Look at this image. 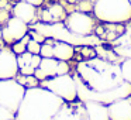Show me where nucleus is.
I'll use <instances>...</instances> for the list:
<instances>
[{
  "instance_id": "obj_13",
  "label": "nucleus",
  "mask_w": 131,
  "mask_h": 120,
  "mask_svg": "<svg viewBox=\"0 0 131 120\" xmlns=\"http://www.w3.org/2000/svg\"><path fill=\"white\" fill-rule=\"evenodd\" d=\"M58 62H59V59H57V58H54V57H51V58H41V62H40V66H38V68L42 69L48 78H52V76L57 75Z\"/></svg>"
},
{
  "instance_id": "obj_5",
  "label": "nucleus",
  "mask_w": 131,
  "mask_h": 120,
  "mask_svg": "<svg viewBox=\"0 0 131 120\" xmlns=\"http://www.w3.org/2000/svg\"><path fill=\"white\" fill-rule=\"evenodd\" d=\"M65 26L71 33L78 35H89L94 28V23L89 14L83 12L71 13L65 18Z\"/></svg>"
},
{
  "instance_id": "obj_18",
  "label": "nucleus",
  "mask_w": 131,
  "mask_h": 120,
  "mask_svg": "<svg viewBox=\"0 0 131 120\" xmlns=\"http://www.w3.org/2000/svg\"><path fill=\"white\" fill-rule=\"evenodd\" d=\"M27 51L31 52V54H40L41 51V43H38V41L35 40H30L28 44H27Z\"/></svg>"
},
{
  "instance_id": "obj_24",
  "label": "nucleus",
  "mask_w": 131,
  "mask_h": 120,
  "mask_svg": "<svg viewBox=\"0 0 131 120\" xmlns=\"http://www.w3.org/2000/svg\"><path fill=\"white\" fill-rule=\"evenodd\" d=\"M41 55L40 54H32L31 57V61H30V65L32 66V68H38L40 66V62H41Z\"/></svg>"
},
{
  "instance_id": "obj_21",
  "label": "nucleus",
  "mask_w": 131,
  "mask_h": 120,
  "mask_svg": "<svg viewBox=\"0 0 131 120\" xmlns=\"http://www.w3.org/2000/svg\"><path fill=\"white\" fill-rule=\"evenodd\" d=\"M2 38H3V40L6 41L7 44H13V43H16L14 37L12 35V33H10V30L7 28V27H4V28L2 30Z\"/></svg>"
},
{
  "instance_id": "obj_16",
  "label": "nucleus",
  "mask_w": 131,
  "mask_h": 120,
  "mask_svg": "<svg viewBox=\"0 0 131 120\" xmlns=\"http://www.w3.org/2000/svg\"><path fill=\"white\" fill-rule=\"evenodd\" d=\"M40 55L42 58H51L54 57V40H45V44L41 45Z\"/></svg>"
},
{
  "instance_id": "obj_6",
  "label": "nucleus",
  "mask_w": 131,
  "mask_h": 120,
  "mask_svg": "<svg viewBox=\"0 0 131 120\" xmlns=\"http://www.w3.org/2000/svg\"><path fill=\"white\" fill-rule=\"evenodd\" d=\"M54 120H88V112H86L85 103L80 100H72V102H63L58 113L55 114Z\"/></svg>"
},
{
  "instance_id": "obj_2",
  "label": "nucleus",
  "mask_w": 131,
  "mask_h": 120,
  "mask_svg": "<svg viewBox=\"0 0 131 120\" xmlns=\"http://www.w3.org/2000/svg\"><path fill=\"white\" fill-rule=\"evenodd\" d=\"M93 12L102 21L121 24L131 18V3L130 0H96Z\"/></svg>"
},
{
  "instance_id": "obj_29",
  "label": "nucleus",
  "mask_w": 131,
  "mask_h": 120,
  "mask_svg": "<svg viewBox=\"0 0 131 120\" xmlns=\"http://www.w3.org/2000/svg\"><path fill=\"white\" fill-rule=\"evenodd\" d=\"M32 40L38 41V43H42V41H45V40H44V37H42V35H40V34H32Z\"/></svg>"
},
{
  "instance_id": "obj_20",
  "label": "nucleus",
  "mask_w": 131,
  "mask_h": 120,
  "mask_svg": "<svg viewBox=\"0 0 131 120\" xmlns=\"http://www.w3.org/2000/svg\"><path fill=\"white\" fill-rule=\"evenodd\" d=\"M12 49H13V52H14L16 55H20V54H23L24 51H27V45L18 40V41H16V43H13V48Z\"/></svg>"
},
{
  "instance_id": "obj_30",
  "label": "nucleus",
  "mask_w": 131,
  "mask_h": 120,
  "mask_svg": "<svg viewBox=\"0 0 131 120\" xmlns=\"http://www.w3.org/2000/svg\"><path fill=\"white\" fill-rule=\"evenodd\" d=\"M124 30H125V33H127V35H128V37H131V23H128L127 28H124Z\"/></svg>"
},
{
  "instance_id": "obj_17",
  "label": "nucleus",
  "mask_w": 131,
  "mask_h": 120,
  "mask_svg": "<svg viewBox=\"0 0 131 120\" xmlns=\"http://www.w3.org/2000/svg\"><path fill=\"white\" fill-rule=\"evenodd\" d=\"M49 14L52 16V20H62L63 16H65V12H63V7L59 6V4H52L48 9Z\"/></svg>"
},
{
  "instance_id": "obj_15",
  "label": "nucleus",
  "mask_w": 131,
  "mask_h": 120,
  "mask_svg": "<svg viewBox=\"0 0 131 120\" xmlns=\"http://www.w3.org/2000/svg\"><path fill=\"white\" fill-rule=\"evenodd\" d=\"M120 69H121V76L125 82L131 83V58H125L120 64Z\"/></svg>"
},
{
  "instance_id": "obj_23",
  "label": "nucleus",
  "mask_w": 131,
  "mask_h": 120,
  "mask_svg": "<svg viewBox=\"0 0 131 120\" xmlns=\"http://www.w3.org/2000/svg\"><path fill=\"white\" fill-rule=\"evenodd\" d=\"M69 72V65L66 64V61H59L58 62V69H57V75H65Z\"/></svg>"
},
{
  "instance_id": "obj_9",
  "label": "nucleus",
  "mask_w": 131,
  "mask_h": 120,
  "mask_svg": "<svg viewBox=\"0 0 131 120\" xmlns=\"http://www.w3.org/2000/svg\"><path fill=\"white\" fill-rule=\"evenodd\" d=\"M83 103L88 112V120H110L107 105L94 100H85Z\"/></svg>"
},
{
  "instance_id": "obj_10",
  "label": "nucleus",
  "mask_w": 131,
  "mask_h": 120,
  "mask_svg": "<svg viewBox=\"0 0 131 120\" xmlns=\"http://www.w3.org/2000/svg\"><path fill=\"white\" fill-rule=\"evenodd\" d=\"M13 14H14V17L23 20L24 23L30 24L35 18V6L30 4L28 2H20V3H17L14 6Z\"/></svg>"
},
{
  "instance_id": "obj_8",
  "label": "nucleus",
  "mask_w": 131,
  "mask_h": 120,
  "mask_svg": "<svg viewBox=\"0 0 131 120\" xmlns=\"http://www.w3.org/2000/svg\"><path fill=\"white\" fill-rule=\"evenodd\" d=\"M107 109L110 120H131V100L128 97L108 103Z\"/></svg>"
},
{
  "instance_id": "obj_4",
  "label": "nucleus",
  "mask_w": 131,
  "mask_h": 120,
  "mask_svg": "<svg viewBox=\"0 0 131 120\" xmlns=\"http://www.w3.org/2000/svg\"><path fill=\"white\" fill-rule=\"evenodd\" d=\"M41 86L54 92L55 95L62 97L65 102H72V100L78 99V89L75 79L73 76H71L68 74L47 78V79L41 81Z\"/></svg>"
},
{
  "instance_id": "obj_1",
  "label": "nucleus",
  "mask_w": 131,
  "mask_h": 120,
  "mask_svg": "<svg viewBox=\"0 0 131 120\" xmlns=\"http://www.w3.org/2000/svg\"><path fill=\"white\" fill-rule=\"evenodd\" d=\"M65 100L42 86L26 88L14 120H54Z\"/></svg>"
},
{
  "instance_id": "obj_11",
  "label": "nucleus",
  "mask_w": 131,
  "mask_h": 120,
  "mask_svg": "<svg viewBox=\"0 0 131 120\" xmlns=\"http://www.w3.org/2000/svg\"><path fill=\"white\" fill-rule=\"evenodd\" d=\"M7 28L10 30V33H12V35L14 37L16 41L23 38L24 35L27 34V31H28L27 23H24L23 20H20V18H17V17H13L7 21Z\"/></svg>"
},
{
  "instance_id": "obj_25",
  "label": "nucleus",
  "mask_w": 131,
  "mask_h": 120,
  "mask_svg": "<svg viewBox=\"0 0 131 120\" xmlns=\"http://www.w3.org/2000/svg\"><path fill=\"white\" fill-rule=\"evenodd\" d=\"M34 76L37 78V79L40 81V82H41V81H44V79H47V78H48V76L45 75V72H44L42 69H40V68H35V71H34Z\"/></svg>"
},
{
  "instance_id": "obj_31",
  "label": "nucleus",
  "mask_w": 131,
  "mask_h": 120,
  "mask_svg": "<svg viewBox=\"0 0 131 120\" xmlns=\"http://www.w3.org/2000/svg\"><path fill=\"white\" fill-rule=\"evenodd\" d=\"M0 38H2V30H0Z\"/></svg>"
},
{
  "instance_id": "obj_14",
  "label": "nucleus",
  "mask_w": 131,
  "mask_h": 120,
  "mask_svg": "<svg viewBox=\"0 0 131 120\" xmlns=\"http://www.w3.org/2000/svg\"><path fill=\"white\" fill-rule=\"evenodd\" d=\"M117 41L120 43V47L116 48L117 54L123 55V57H125V58H131V37H128V35L125 34V37L118 38Z\"/></svg>"
},
{
  "instance_id": "obj_22",
  "label": "nucleus",
  "mask_w": 131,
  "mask_h": 120,
  "mask_svg": "<svg viewBox=\"0 0 131 120\" xmlns=\"http://www.w3.org/2000/svg\"><path fill=\"white\" fill-rule=\"evenodd\" d=\"M38 82L40 81L34 75H26V85L24 86L26 88H35V86H38Z\"/></svg>"
},
{
  "instance_id": "obj_19",
  "label": "nucleus",
  "mask_w": 131,
  "mask_h": 120,
  "mask_svg": "<svg viewBox=\"0 0 131 120\" xmlns=\"http://www.w3.org/2000/svg\"><path fill=\"white\" fill-rule=\"evenodd\" d=\"M16 114L13 112H10L9 109L0 106V120H14Z\"/></svg>"
},
{
  "instance_id": "obj_26",
  "label": "nucleus",
  "mask_w": 131,
  "mask_h": 120,
  "mask_svg": "<svg viewBox=\"0 0 131 120\" xmlns=\"http://www.w3.org/2000/svg\"><path fill=\"white\" fill-rule=\"evenodd\" d=\"M35 68H32L31 65H24L23 68H20V72L23 75H34Z\"/></svg>"
},
{
  "instance_id": "obj_7",
  "label": "nucleus",
  "mask_w": 131,
  "mask_h": 120,
  "mask_svg": "<svg viewBox=\"0 0 131 120\" xmlns=\"http://www.w3.org/2000/svg\"><path fill=\"white\" fill-rule=\"evenodd\" d=\"M20 71L17 64V55L10 48L0 49V79H10Z\"/></svg>"
},
{
  "instance_id": "obj_12",
  "label": "nucleus",
  "mask_w": 131,
  "mask_h": 120,
  "mask_svg": "<svg viewBox=\"0 0 131 120\" xmlns=\"http://www.w3.org/2000/svg\"><path fill=\"white\" fill-rule=\"evenodd\" d=\"M73 47L69 45L66 43H59V41H54V58L59 61H69L73 57Z\"/></svg>"
},
{
  "instance_id": "obj_28",
  "label": "nucleus",
  "mask_w": 131,
  "mask_h": 120,
  "mask_svg": "<svg viewBox=\"0 0 131 120\" xmlns=\"http://www.w3.org/2000/svg\"><path fill=\"white\" fill-rule=\"evenodd\" d=\"M26 2H28V3L32 4V6H40V4H42L44 0H26Z\"/></svg>"
},
{
  "instance_id": "obj_27",
  "label": "nucleus",
  "mask_w": 131,
  "mask_h": 120,
  "mask_svg": "<svg viewBox=\"0 0 131 120\" xmlns=\"http://www.w3.org/2000/svg\"><path fill=\"white\" fill-rule=\"evenodd\" d=\"M42 20L47 21V23H51V21H54V20H52V16L49 14L48 10H44V13H42Z\"/></svg>"
},
{
  "instance_id": "obj_3",
  "label": "nucleus",
  "mask_w": 131,
  "mask_h": 120,
  "mask_svg": "<svg viewBox=\"0 0 131 120\" xmlns=\"http://www.w3.org/2000/svg\"><path fill=\"white\" fill-rule=\"evenodd\" d=\"M26 86L17 82V79H0V106L9 109L16 114L23 100Z\"/></svg>"
},
{
  "instance_id": "obj_32",
  "label": "nucleus",
  "mask_w": 131,
  "mask_h": 120,
  "mask_svg": "<svg viewBox=\"0 0 131 120\" xmlns=\"http://www.w3.org/2000/svg\"><path fill=\"white\" fill-rule=\"evenodd\" d=\"M130 3H131V0H130Z\"/></svg>"
}]
</instances>
